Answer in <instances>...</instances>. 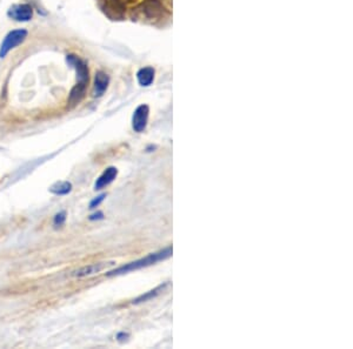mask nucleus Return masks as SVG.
Instances as JSON below:
<instances>
[{
	"label": "nucleus",
	"instance_id": "f257e3e1",
	"mask_svg": "<svg viewBox=\"0 0 353 349\" xmlns=\"http://www.w3.org/2000/svg\"><path fill=\"white\" fill-rule=\"evenodd\" d=\"M172 253H173L172 247L171 246L166 247V248L159 250V252L151 253L149 254V255H146L145 257H142V259L132 261L130 264L115 268V270L108 272L106 275L107 277H117V275L126 274V273H130V272L138 271V270H142V268L152 266V265L158 264L160 261L169 259V257L172 256Z\"/></svg>",
	"mask_w": 353,
	"mask_h": 349
},
{
	"label": "nucleus",
	"instance_id": "f03ea898",
	"mask_svg": "<svg viewBox=\"0 0 353 349\" xmlns=\"http://www.w3.org/2000/svg\"><path fill=\"white\" fill-rule=\"evenodd\" d=\"M27 37V31L26 30H15L12 32H10L8 36L5 37L4 41H3L2 46H0V58H4L8 55V53L12 48L18 46L26 39Z\"/></svg>",
	"mask_w": 353,
	"mask_h": 349
},
{
	"label": "nucleus",
	"instance_id": "7ed1b4c3",
	"mask_svg": "<svg viewBox=\"0 0 353 349\" xmlns=\"http://www.w3.org/2000/svg\"><path fill=\"white\" fill-rule=\"evenodd\" d=\"M66 60H67L69 65L76 68L77 79H78V82L77 83L87 87V83H89V68H87L85 61H83L82 59L73 54L67 55Z\"/></svg>",
	"mask_w": 353,
	"mask_h": 349
},
{
	"label": "nucleus",
	"instance_id": "20e7f679",
	"mask_svg": "<svg viewBox=\"0 0 353 349\" xmlns=\"http://www.w3.org/2000/svg\"><path fill=\"white\" fill-rule=\"evenodd\" d=\"M149 106L148 105H140L137 110L134 111L133 117H132V127L135 132L142 133L148 126V120H149Z\"/></svg>",
	"mask_w": 353,
	"mask_h": 349
},
{
	"label": "nucleus",
	"instance_id": "39448f33",
	"mask_svg": "<svg viewBox=\"0 0 353 349\" xmlns=\"http://www.w3.org/2000/svg\"><path fill=\"white\" fill-rule=\"evenodd\" d=\"M8 15L17 22H29L33 16V10L27 4L15 5L9 10Z\"/></svg>",
	"mask_w": 353,
	"mask_h": 349
},
{
	"label": "nucleus",
	"instance_id": "423d86ee",
	"mask_svg": "<svg viewBox=\"0 0 353 349\" xmlns=\"http://www.w3.org/2000/svg\"><path fill=\"white\" fill-rule=\"evenodd\" d=\"M114 263H99V264H92L89 265V266L82 267L79 268V270L73 271L71 275L75 278H86L90 277V275H93L96 273H99L105 268H107L108 266H111V265H113Z\"/></svg>",
	"mask_w": 353,
	"mask_h": 349
},
{
	"label": "nucleus",
	"instance_id": "0eeeda50",
	"mask_svg": "<svg viewBox=\"0 0 353 349\" xmlns=\"http://www.w3.org/2000/svg\"><path fill=\"white\" fill-rule=\"evenodd\" d=\"M118 176V169L115 167H108L104 170V173L98 178L96 181V185H94V188L96 190H103L104 187H106L110 185L112 181H113Z\"/></svg>",
	"mask_w": 353,
	"mask_h": 349
},
{
	"label": "nucleus",
	"instance_id": "6e6552de",
	"mask_svg": "<svg viewBox=\"0 0 353 349\" xmlns=\"http://www.w3.org/2000/svg\"><path fill=\"white\" fill-rule=\"evenodd\" d=\"M108 75L104 72H97L94 76V87H93V97H101L107 90L108 86Z\"/></svg>",
	"mask_w": 353,
	"mask_h": 349
},
{
	"label": "nucleus",
	"instance_id": "1a4fd4ad",
	"mask_svg": "<svg viewBox=\"0 0 353 349\" xmlns=\"http://www.w3.org/2000/svg\"><path fill=\"white\" fill-rule=\"evenodd\" d=\"M166 287H167V284L160 285V286H158V287H156L155 289H152V291L145 293V294H143V295L139 296V298L133 300V302H132V303H133V305H139V303L146 302V301H149V300L155 299L158 295L162 294V293L165 291Z\"/></svg>",
	"mask_w": 353,
	"mask_h": 349
},
{
	"label": "nucleus",
	"instance_id": "9d476101",
	"mask_svg": "<svg viewBox=\"0 0 353 349\" xmlns=\"http://www.w3.org/2000/svg\"><path fill=\"white\" fill-rule=\"evenodd\" d=\"M138 81L142 86H150L153 81V78H155V69L152 67H145L142 68L140 71L138 72Z\"/></svg>",
	"mask_w": 353,
	"mask_h": 349
},
{
	"label": "nucleus",
	"instance_id": "9b49d317",
	"mask_svg": "<svg viewBox=\"0 0 353 349\" xmlns=\"http://www.w3.org/2000/svg\"><path fill=\"white\" fill-rule=\"evenodd\" d=\"M71 191H72V184L68 183V181H60V183L52 185L50 188L51 193H53L55 195H66Z\"/></svg>",
	"mask_w": 353,
	"mask_h": 349
},
{
	"label": "nucleus",
	"instance_id": "f8f14e48",
	"mask_svg": "<svg viewBox=\"0 0 353 349\" xmlns=\"http://www.w3.org/2000/svg\"><path fill=\"white\" fill-rule=\"evenodd\" d=\"M66 221V212H59L58 214H55L53 223L54 226H62Z\"/></svg>",
	"mask_w": 353,
	"mask_h": 349
},
{
	"label": "nucleus",
	"instance_id": "ddd939ff",
	"mask_svg": "<svg viewBox=\"0 0 353 349\" xmlns=\"http://www.w3.org/2000/svg\"><path fill=\"white\" fill-rule=\"evenodd\" d=\"M105 197H106V194H100L99 197H97L96 199H93V200L91 201V204H90V208H91V209H94L96 207H98V206H99V205L101 204V202L104 201Z\"/></svg>",
	"mask_w": 353,
	"mask_h": 349
},
{
	"label": "nucleus",
	"instance_id": "4468645a",
	"mask_svg": "<svg viewBox=\"0 0 353 349\" xmlns=\"http://www.w3.org/2000/svg\"><path fill=\"white\" fill-rule=\"evenodd\" d=\"M127 337H128V334L127 333H119L117 335V338L119 340L120 342H123L125 340H127Z\"/></svg>",
	"mask_w": 353,
	"mask_h": 349
},
{
	"label": "nucleus",
	"instance_id": "2eb2a0df",
	"mask_svg": "<svg viewBox=\"0 0 353 349\" xmlns=\"http://www.w3.org/2000/svg\"><path fill=\"white\" fill-rule=\"evenodd\" d=\"M103 218H104L103 213L98 212V213H96V214H93L92 216H90V220H100V219H103Z\"/></svg>",
	"mask_w": 353,
	"mask_h": 349
}]
</instances>
